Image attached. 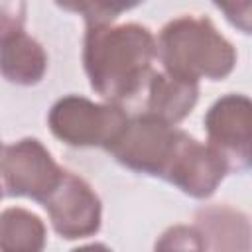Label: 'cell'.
Listing matches in <instances>:
<instances>
[{"instance_id": "1", "label": "cell", "mask_w": 252, "mask_h": 252, "mask_svg": "<svg viewBox=\"0 0 252 252\" xmlns=\"http://www.w3.org/2000/svg\"><path fill=\"white\" fill-rule=\"evenodd\" d=\"M156 57V37L142 24L87 28L83 67L91 89L104 102L122 106L132 100L148 85Z\"/></svg>"}, {"instance_id": "2", "label": "cell", "mask_w": 252, "mask_h": 252, "mask_svg": "<svg viewBox=\"0 0 252 252\" xmlns=\"http://www.w3.org/2000/svg\"><path fill=\"white\" fill-rule=\"evenodd\" d=\"M156 47L165 73L193 83L220 81L236 65L234 45L205 16L173 18L161 28Z\"/></svg>"}, {"instance_id": "3", "label": "cell", "mask_w": 252, "mask_h": 252, "mask_svg": "<svg viewBox=\"0 0 252 252\" xmlns=\"http://www.w3.org/2000/svg\"><path fill=\"white\" fill-rule=\"evenodd\" d=\"M128 122L122 106L94 102L81 94H65L53 102L47 114L51 134L73 148H104L118 138Z\"/></svg>"}, {"instance_id": "4", "label": "cell", "mask_w": 252, "mask_h": 252, "mask_svg": "<svg viewBox=\"0 0 252 252\" xmlns=\"http://www.w3.org/2000/svg\"><path fill=\"white\" fill-rule=\"evenodd\" d=\"M183 130L144 112L128 118L118 138L106 152L130 171L163 179Z\"/></svg>"}, {"instance_id": "5", "label": "cell", "mask_w": 252, "mask_h": 252, "mask_svg": "<svg viewBox=\"0 0 252 252\" xmlns=\"http://www.w3.org/2000/svg\"><path fill=\"white\" fill-rule=\"evenodd\" d=\"M65 169L37 138H22L2 150L0 187L12 197L43 203L59 185Z\"/></svg>"}, {"instance_id": "6", "label": "cell", "mask_w": 252, "mask_h": 252, "mask_svg": "<svg viewBox=\"0 0 252 252\" xmlns=\"http://www.w3.org/2000/svg\"><path fill=\"white\" fill-rule=\"evenodd\" d=\"M55 232L67 240L87 238L98 232L102 205L94 189L77 173H63L59 185L41 203Z\"/></svg>"}, {"instance_id": "7", "label": "cell", "mask_w": 252, "mask_h": 252, "mask_svg": "<svg viewBox=\"0 0 252 252\" xmlns=\"http://www.w3.org/2000/svg\"><path fill=\"white\" fill-rule=\"evenodd\" d=\"M250 112L246 94L228 93L215 100L205 114L209 146L222 156L228 171H246L250 167Z\"/></svg>"}, {"instance_id": "8", "label": "cell", "mask_w": 252, "mask_h": 252, "mask_svg": "<svg viewBox=\"0 0 252 252\" xmlns=\"http://www.w3.org/2000/svg\"><path fill=\"white\" fill-rule=\"evenodd\" d=\"M228 173L220 154L183 132L163 179L193 199H209Z\"/></svg>"}, {"instance_id": "9", "label": "cell", "mask_w": 252, "mask_h": 252, "mask_svg": "<svg viewBox=\"0 0 252 252\" xmlns=\"http://www.w3.org/2000/svg\"><path fill=\"white\" fill-rule=\"evenodd\" d=\"M197 228L211 252H250V220L230 205L203 207L195 215Z\"/></svg>"}, {"instance_id": "10", "label": "cell", "mask_w": 252, "mask_h": 252, "mask_svg": "<svg viewBox=\"0 0 252 252\" xmlns=\"http://www.w3.org/2000/svg\"><path fill=\"white\" fill-rule=\"evenodd\" d=\"M146 87V112L169 126L185 120L199 100V83L173 77L165 71L152 73Z\"/></svg>"}, {"instance_id": "11", "label": "cell", "mask_w": 252, "mask_h": 252, "mask_svg": "<svg viewBox=\"0 0 252 252\" xmlns=\"http://www.w3.org/2000/svg\"><path fill=\"white\" fill-rule=\"evenodd\" d=\"M47 71V53L30 33L20 32L0 41V75L14 85H37Z\"/></svg>"}, {"instance_id": "12", "label": "cell", "mask_w": 252, "mask_h": 252, "mask_svg": "<svg viewBox=\"0 0 252 252\" xmlns=\"http://www.w3.org/2000/svg\"><path fill=\"white\" fill-rule=\"evenodd\" d=\"M47 230L43 220L22 207L0 213V252H43Z\"/></svg>"}, {"instance_id": "13", "label": "cell", "mask_w": 252, "mask_h": 252, "mask_svg": "<svg viewBox=\"0 0 252 252\" xmlns=\"http://www.w3.org/2000/svg\"><path fill=\"white\" fill-rule=\"evenodd\" d=\"M154 252H209L205 236L193 224H173L161 232Z\"/></svg>"}, {"instance_id": "14", "label": "cell", "mask_w": 252, "mask_h": 252, "mask_svg": "<svg viewBox=\"0 0 252 252\" xmlns=\"http://www.w3.org/2000/svg\"><path fill=\"white\" fill-rule=\"evenodd\" d=\"M63 10H73L83 14L87 28L91 26H104L114 24V20L128 8V4H108V2H83V4H59Z\"/></svg>"}, {"instance_id": "15", "label": "cell", "mask_w": 252, "mask_h": 252, "mask_svg": "<svg viewBox=\"0 0 252 252\" xmlns=\"http://www.w3.org/2000/svg\"><path fill=\"white\" fill-rule=\"evenodd\" d=\"M26 4L24 2H0V41L24 32Z\"/></svg>"}, {"instance_id": "16", "label": "cell", "mask_w": 252, "mask_h": 252, "mask_svg": "<svg viewBox=\"0 0 252 252\" xmlns=\"http://www.w3.org/2000/svg\"><path fill=\"white\" fill-rule=\"evenodd\" d=\"M71 252H112L106 244H100V242H93V244H85V246H79V248H73Z\"/></svg>"}, {"instance_id": "17", "label": "cell", "mask_w": 252, "mask_h": 252, "mask_svg": "<svg viewBox=\"0 0 252 252\" xmlns=\"http://www.w3.org/2000/svg\"><path fill=\"white\" fill-rule=\"evenodd\" d=\"M0 156H2V144H0Z\"/></svg>"}, {"instance_id": "18", "label": "cell", "mask_w": 252, "mask_h": 252, "mask_svg": "<svg viewBox=\"0 0 252 252\" xmlns=\"http://www.w3.org/2000/svg\"><path fill=\"white\" fill-rule=\"evenodd\" d=\"M0 199H2V187H0Z\"/></svg>"}]
</instances>
